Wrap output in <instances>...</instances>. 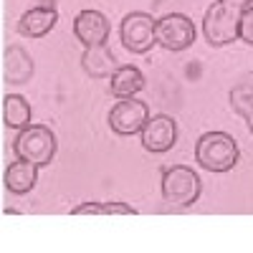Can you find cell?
<instances>
[{"label": "cell", "instance_id": "1", "mask_svg": "<svg viewBox=\"0 0 253 253\" xmlns=\"http://www.w3.org/2000/svg\"><path fill=\"white\" fill-rule=\"evenodd\" d=\"M238 160V142L228 132H205L195 144V162L208 172H230Z\"/></svg>", "mask_w": 253, "mask_h": 253}, {"label": "cell", "instance_id": "12", "mask_svg": "<svg viewBox=\"0 0 253 253\" xmlns=\"http://www.w3.org/2000/svg\"><path fill=\"white\" fill-rule=\"evenodd\" d=\"M81 66L91 79H112V74L119 69V63L107 46H96V48H84Z\"/></svg>", "mask_w": 253, "mask_h": 253}, {"label": "cell", "instance_id": "18", "mask_svg": "<svg viewBox=\"0 0 253 253\" xmlns=\"http://www.w3.org/2000/svg\"><path fill=\"white\" fill-rule=\"evenodd\" d=\"M238 41L253 46V5L241 13V26H238Z\"/></svg>", "mask_w": 253, "mask_h": 253}, {"label": "cell", "instance_id": "19", "mask_svg": "<svg viewBox=\"0 0 253 253\" xmlns=\"http://www.w3.org/2000/svg\"><path fill=\"white\" fill-rule=\"evenodd\" d=\"M218 3H225V5H233V8L246 10V8H251V5H253V0H218Z\"/></svg>", "mask_w": 253, "mask_h": 253}, {"label": "cell", "instance_id": "10", "mask_svg": "<svg viewBox=\"0 0 253 253\" xmlns=\"http://www.w3.org/2000/svg\"><path fill=\"white\" fill-rule=\"evenodd\" d=\"M58 23V10L56 5H46L38 3L31 10H26L18 20V33L26 38H43L46 33H51Z\"/></svg>", "mask_w": 253, "mask_h": 253}, {"label": "cell", "instance_id": "15", "mask_svg": "<svg viewBox=\"0 0 253 253\" xmlns=\"http://www.w3.org/2000/svg\"><path fill=\"white\" fill-rule=\"evenodd\" d=\"M31 104L26 96L20 94H8L3 99V124L8 126V129H26V126H31Z\"/></svg>", "mask_w": 253, "mask_h": 253}, {"label": "cell", "instance_id": "5", "mask_svg": "<svg viewBox=\"0 0 253 253\" xmlns=\"http://www.w3.org/2000/svg\"><path fill=\"white\" fill-rule=\"evenodd\" d=\"M119 38L126 51L132 53H150L152 46H157V18L150 13H126L122 26H119Z\"/></svg>", "mask_w": 253, "mask_h": 253}, {"label": "cell", "instance_id": "14", "mask_svg": "<svg viewBox=\"0 0 253 253\" xmlns=\"http://www.w3.org/2000/svg\"><path fill=\"white\" fill-rule=\"evenodd\" d=\"M144 89V74L137 66H119L112 79H109V91L117 99H126V96H134Z\"/></svg>", "mask_w": 253, "mask_h": 253}, {"label": "cell", "instance_id": "3", "mask_svg": "<svg viewBox=\"0 0 253 253\" xmlns=\"http://www.w3.org/2000/svg\"><path fill=\"white\" fill-rule=\"evenodd\" d=\"M58 150V142L56 134L48 129L46 124H31L26 129H20L15 142H13V155L18 160H26L33 162L38 167H46L53 162Z\"/></svg>", "mask_w": 253, "mask_h": 253}, {"label": "cell", "instance_id": "9", "mask_svg": "<svg viewBox=\"0 0 253 253\" xmlns=\"http://www.w3.org/2000/svg\"><path fill=\"white\" fill-rule=\"evenodd\" d=\"M109 20L101 10H81L74 18V36L84 48H96V46H107L109 41Z\"/></svg>", "mask_w": 253, "mask_h": 253}, {"label": "cell", "instance_id": "8", "mask_svg": "<svg viewBox=\"0 0 253 253\" xmlns=\"http://www.w3.org/2000/svg\"><path fill=\"white\" fill-rule=\"evenodd\" d=\"M139 139H142L144 150L152 152V155L170 152L177 142V122L170 114H155L142 126Z\"/></svg>", "mask_w": 253, "mask_h": 253}, {"label": "cell", "instance_id": "6", "mask_svg": "<svg viewBox=\"0 0 253 253\" xmlns=\"http://www.w3.org/2000/svg\"><path fill=\"white\" fill-rule=\"evenodd\" d=\"M198 31L195 23L182 13H167L162 18H157V46H162L165 51H187L195 43Z\"/></svg>", "mask_w": 253, "mask_h": 253}, {"label": "cell", "instance_id": "4", "mask_svg": "<svg viewBox=\"0 0 253 253\" xmlns=\"http://www.w3.org/2000/svg\"><path fill=\"white\" fill-rule=\"evenodd\" d=\"M241 8L225 5V3H213L205 10L203 18V36L213 48L228 46L238 41V26H241Z\"/></svg>", "mask_w": 253, "mask_h": 253}, {"label": "cell", "instance_id": "16", "mask_svg": "<svg viewBox=\"0 0 253 253\" xmlns=\"http://www.w3.org/2000/svg\"><path fill=\"white\" fill-rule=\"evenodd\" d=\"M228 99H230V107H233V112L248 122V119L253 117V74H246V76L236 84V86L230 89Z\"/></svg>", "mask_w": 253, "mask_h": 253}, {"label": "cell", "instance_id": "7", "mask_svg": "<svg viewBox=\"0 0 253 253\" xmlns=\"http://www.w3.org/2000/svg\"><path fill=\"white\" fill-rule=\"evenodd\" d=\"M150 119V107L144 101L134 99V96H126V99H119L112 112H109V126L112 132L119 134V137H132V134H139L142 126Z\"/></svg>", "mask_w": 253, "mask_h": 253}, {"label": "cell", "instance_id": "11", "mask_svg": "<svg viewBox=\"0 0 253 253\" xmlns=\"http://www.w3.org/2000/svg\"><path fill=\"white\" fill-rule=\"evenodd\" d=\"M38 182V165L26 162V160H18L13 165H8V170L3 175V185L8 193L13 195H26L36 187Z\"/></svg>", "mask_w": 253, "mask_h": 253}, {"label": "cell", "instance_id": "13", "mask_svg": "<svg viewBox=\"0 0 253 253\" xmlns=\"http://www.w3.org/2000/svg\"><path fill=\"white\" fill-rule=\"evenodd\" d=\"M33 76V58L20 48L10 46L3 56V79L8 84H26Z\"/></svg>", "mask_w": 253, "mask_h": 253}, {"label": "cell", "instance_id": "2", "mask_svg": "<svg viewBox=\"0 0 253 253\" xmlns=\"http://www.w3.org/2000/svg\"><path fill=\"white\" fill-rule=\"evenodd\" d=\"M160 187H162L165 203L172 205V208H190V205H195L200 200V193H203L200 175L193 170V167H185V165L165 167Z\"/></svg>", "mask_w": 253, "mask_h": 253}, {"label": "cell", "instance_id": "20", "mask_svg": "<svg viewBox=\"0 0 253 253\" xmlns=\"http://www.w3.org/2000/svg\"><path fill=\"white\" fill-rule=\"evenodd\" d=\"M248 129H251V134H253V117L248 119Z\"/></svg>", "mask_w": 253, "mask_h": 253}, {"label": "cell", "instance_id": "17", "mask_svg": "<svg viewBox=\"0 0 253 253\" xmlns=\"http://www.w3.org/2000/svg\"><path fill=\"white\" fill-rule=\"evenodd\" d=\"M71 215H137V210L124 203H84L71 210Z\"/></svg>", "mask_w": 253, "mask_h": 253}]
</instances>
